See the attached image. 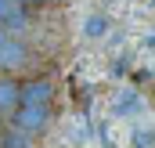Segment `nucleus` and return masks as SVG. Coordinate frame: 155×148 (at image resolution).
Masks as SVG:
<instances>
[{"mask_svg":"<svg viewBox=\"0 0 155 148\" xmlns=\"http://www.w3.org/2000/svg\"><path fill=\"white\" fill-rule=\"evenodd\" d=\"M51 123V105H18L11 112V126L25 130V134H40Z\"/></svg>","mask_w":155,"mask_h":148,"instance_id":"nucleus-1","label":"nucleus"},{"mask_svg":"<svg viewBox=\"0 0 155 148\" xmlns=\"http://www.w3.org/2000/svg\"><path fill=\"white\" fill-rule=\"evenodd\" d=\"M18 98H22L18 105H51V101H54V83H51V79L33 76V79H25V83H22Z\"/></svg>","mask_w":155,"mask_h":148,"instance_id":"nucleus-2","label":"nucleus"},{"mask_svg":"<svg viewBox=\"0 0 155 148\" xmlns=\"http://www.w3.org/2000/svg\"><path fill=\"white\" fill-rule=\"evenodd\" d=\"M29 62V51H25V43L15 36H4L0 40V69H22Z\"/></svg>","mask_w":155,"mask_h":148,"instance_id":"nucleus-3","label":"nucleus"},{"mask_svg":"<svg viewBox=\"0 0 155 148\" xmlns=\"http://www.w3.org/2000/svg\"><path fill=\"white\" fill-rule=\"evenodd\" d=\"M0 25L22 33V29L29 25V7H22L18 0H0Z\"/></svg>","mask_w":155,"mask_h":148,"instance_id":"nucleus-4","label":"nucleus"},{"mask_svg":"<svg viewBox=\"0 0 155 148\" xmlns=\"http://www.w3.org/2000/svg\"><path fill=\"white\" fill-rule=\"evenodd\" d=\"M18 90H22V83H15V79H0V116H11V112L18 109Z\"/></svg>","mask_w":155,"mask_h":148,"instance_id":"nucleus-5","label":"nucleus"},{"mask_svg":"<svg viewBox=\"0 0 155 148\" xmlns=\"http://www.w3.org/2000/svg\"><path fill=\"white\" fill-rule=\"evenodd\" d=\"M29 137H33V134H25V130H18V126H11V130L4 134V141H0V145H4V148H29V145H33Z\"/></svg>","mask_w":155,"mask_h":148,"instance_id":"nucleus-6","label":"nucleus"},{"mask_svg":"<svg viewBox=\"0 0 155 148\" xmlns=\"http://www.w3.org/2000/svg\"><path fill=\"white\" fill-rule=\"evenodd\" d=\"M137 112V94H119L116 98V116H130Z\"/></svg>","mask_w":155,"mask_h":148,"instance_id":"nucleus-7","label":"nucleus"},{"mask_svg":"<svg viewBox=\"0 0 155 148\" xmlns=\"http://www.w3.org/2000/svg\"><path fill=\"white\" fill-rule=\"evenodd\" d=\"M105 33V18H90V25H87V36H101Z\"/></svg>","mask_w":155,"mask_h":148,"instance_id":"nucleus-8","label":"nucleus"},{"mask_svg":"<svg viewBox=\"0 0 155 148\" xmlns=\"http://www.w3.org/2000/svg\"><path fill=\"white\" fill-rule=\"evenodd\" d=\"M22 7H40V4H51V0H18Z\"/></svg>","mask_w":155,"mask_h":148,"instance_id":"nucleus-9","label":"nucleus"},{"mask_svg":"<svg viewBox=\"0 0 155 148\" xmlns=\"http://www.w3.org/2000/svg\"><path fill=\"white\" fill-rule=\"evenodd\" d=\"M4 36H11V29H7V25H0V40H4Z\"/></svg>","mask_w":155,"mask_h":148,"instance_id":"nucleus-10","label":"nucleus"},{"mask_svg":"<svg viewBox=\"0 0 155 148\" xmlns=\"http://www.w3.org/2000/svg\"><path fill=\"white\" fill-rule=\"evenodd\" d=\"M0 126H4V119H0Z\"/></svg>","mask_w":155,"mask_h":148,"instance_id":"nucleus-11","label":"nucleus"},{"mask_svg":"<svg viewBox=\"0 0 155 148\" xmlns=\"http://www.w3.org/2000/svg\"><path fill=\"white\" fill-rule=\"evenodd\" d=\"M0 148H4V145H0Z\"/></svg>","mask_w":155,"mask_h":148,"instance_id":"nucleus-12","label":"nucleus"}]
</instances>
